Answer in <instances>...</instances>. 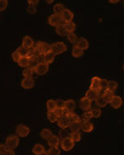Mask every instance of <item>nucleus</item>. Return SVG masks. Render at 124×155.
I'll return each instance as SVG.
<instances>
[{
	"label": "nucleus",
	"instance_id": "1",
	"mask_svg": "<svg viewBox=\"0 0 124 155\" xmlns=\"http://www.w3.org/2000/svg\"><path fill=\"white\" fill-rule=\"evenodd\" d=\"M20 144V137L16 135H9L5 141V146L8 149L14 150Z\"/></svg>",
	"mask_w": 124,
	"mask_h": 155
},
{
	"label": "nucleus",
	"instance_id": "2",
	"mask_svg": "<svg viewBox=\"0 0 124 155\" xmlns=\"http://www.w3.org/2000/svg\"><path fill=\"white\" fill-rule=\"evenodd\" d=\"M51 52H52L55 55L61 54L62 53L67 51V46L64 42H55L53 44H51Z\"/></svg>",
	"mask_w": 124,
	"mask_h": 155
},
{
	"label": "nucleus",
	"instance_id": "3",
	"mask_svg": "<svg viewBox=\"0 0 124 155\" xmlns=\"http://www.w3.org/2000/svg\"><path fill=\"white\" fill-rule=\"evenodd\" d=\"M75 142L68 137H65L62 138L60 141V145L63 151L69 152L71 151L74 147H75Z\"/></svg>",
	"mask_w": 124,
	"mask_h": 155
},
{
	"label": "nucleus",
	"instance_id": "4",
	"mask_svg": "<svg viewBox=\"0 0 124 155\" xmlns=\"http://www.w3.org/2000/svg\"><path fill=\"white\" fill-rule=\"evenodd\" d=\"M49 71V64L40 62L34 67V73L38 76H44Z\"/></svg>",
	"mask_w": 124,
	"mask_h": 155
},
{
	"label": "nucleus",
	"instance_id": "5",
	"mask_svg": "<svg viewBox=\"0 0 124 155\" xmlns=\"http://www.w3.org/2000/svg\"><path fill=\"white\" fill-rule=\"evenodd\" d=\"M35 51L37 52L38 54L44 55L51 51V47H50V44L45 42H38L36 45Z\"/></svg>",
	"mask_w": 124,
	"mask_h": 155
},
{
	"label": "nucleus",
	"instance_id": "6",
	"mask_svg": "<svg viewBox=\"0 0 124 155\" xmlns=\"http://www.w3.org/2000/svg\"><path fill=\"white\" fill-rule=\"evenodd\" d=\"M15 132L19 137H26L30 134V128L24 124H20L16 126Z\"/></svg>",
	"mask_w": 124,
	"mask_h": 155
},
{
	"label": "nucleus",
	"instance_id": "7",
	"mask_svg": "<svg viewBox=\"0 0 124 155\" xmlns=\"http://www.w3.org/2000/svg\"><path fill=\"white\" fill-rule=\"evenodd\" d=\"M21 85L24 89H31L35 87V80L33 77H24Z\"/></svg>",
	"mask_w": 124,
	"mask_h": 155
},
{
	"label": "nucleus",
	"instance_id": "8",
	"mask_svg": "<svg viewBox=\"0 0 124 155\" xmlns=\"http://www.w3.org/2000/svg\"><path fill=\"white\" fill-rule=\"evenodd\" d=\"M58 126L61 128V129H67V128H68V126L70 125V120H69V119L68 117V115L66 114H64V115H62V117L58 118Z\"/></svg>",
	"mask_w": 124,
	"mask_h": 155
},
{
	"label": "nucleus",
	"instance_id": "9",
	"mask_svg": "<svg viewBox=\"0 0 124 155\" xmlns=\"http://www.w3.org/2000/svg\"><path fill=\"white\" fill-rule=\"evenodd\" d=\"M62 18H61V15H55V14H52L49 17H48V23H49L50 25L52 26H57V25L62 24Z\"/></svg>",
	"mask_w": 124,
	"mask_h": 155
},
{
	"label": "nucleus",
	"instance_id": "10",
	"mask_svg": "<svg viewBox=\"0 0 124 155\" xmlns=\"http://www.w3.org/2000/svg\"><path fill=\"white\" fill-rule=\"evenodd\" d=\"M109 104H110V105L112 106L113 109H119L121 106L122 105V99L121 98V97L114 95V96L112 97L111 101L109 102Z\"/></svg>",
	"mask_w": 124,
	"mask_h": 155
},
{
	"label": "nucleus",
	"instance_id": "11",
	"mask_svg": "<svg viewBox=\"0 0 124 155\" xmlns=\"http://www.w3.org/2000/svg\"><path fill=\"white\" fill-rule=\"evenodd\" d=\"M34 44H35V42H34L33 38H31V37H30V36H25L22 39V45L21 46L26 48V49H29L30 50V48H33Z\"/></svg>",
	"mask_w": 124,
	"mask_h": 155
},
{
	"label": "nucleus",
	"instance_id": "12",
	"mask_svg": "<svg viewBox=\"0 0 124 155\" xmlns=\"http://www.w3.org/2000/svg\"><path fill=\"white\" fill-rule=\"evenodd\" d=\"M61 18H62V21L65 22V23H68V22L73 21L74 14H73V12L71 10L68 9V8H65V10L61 15Z\"/></svg>",
	"mask_w": 124,
	"mask_h": 155
},
{
	"label": "nucleus",
	"instance_id": "13",
	"mask_svg": "<svg viewBox=\"0 0 124 155\" xmlns=\"http://www.w3.org/2000/svg\"><path fill=\"white\" fill-rule=\"evenodd\" d=\"M80 129L86 133H90L94 130V125L91 121H81L80 122Z\"/></svg>",
	"mask_w": 124,
	"mask_h": 155
},
{
	"label": "nucleus",
	"instance_id": "14",
	"mask_svg": "<svg viewBox=\"0 0 124 155\" xmlns=\"http://www.w3.org/2000/svg\"><path fill=\"white\" fill-rule=\"evenodd\" d=\"M76 46L79 48L80 49H82L83 51L84 50H87L88 48H89V42H88V40H87L86 38H78V41L76 42V44H75Z\"/></svg>",
	"mask_w": 124,
	"mask_h": 155
},
{
	"label": "nucleus",
	"instance_id": "15",
	"mask_svg": "<svg viewBox=\"0 0 124 155\" xmlns=\"http://www.w3.org/2000/svg\"><path fill=\"white\" fill-rule=\"evenodd\" d=\"M79 107L80 109H83L84 111H87L91 109V101H90L85 97H82L79 101Z\"/></svg>",
	"mask_w": 124,
	"mask_h": 155
},
{
	"label": "nucleus",
	"instance_id": "16",
	"mask_svg": "<svg viewBox=\"0 0 124 155\" xmlns=\"http://www.w3.org/2000/svg\"><path fill=\"white\" fill-rule=\"evenodd\" d=\"M100 78L98 77V76H94L92 79H91V87H90V89L91 90H94V91H97L99 92L100 91Z\"/></svg>",
	"mask_w": 124,
	"mask_h": 155
},
{
	"label": "nucleus",
	"instance_id": "17",
	"mask_svg": "<svg viewBox=\"0 0 124 155\" xmlns=\"http://www.w3.org/2000/svg\"><path fill=\"white\" fill-rule=\"evenodd\" d=\"M75 109V102L73 99H68V100L65 101V105H64V110L66 114L72 113L74 112Z\"/></svg>",
	"mask_w": 124,
	"mask_h": 155
},
{
	"label": "nucleus",
	"instance_id": "18",
	"mask_svg": "<svg viewBox=\"0 0 124 155\" xmlns=\"http://www.w3.org/2000/svg\"><path fill=\"white\" fill-rule=\"evenodd\" d=\"M47 144L49 145L50 147H58V145L60 144V138L58 136L52 135L48 140H47Z\"/></svg>",
	"mask_w": 124,
	"mask_h": 155
},
{
	"label": "nucleus",
	"instance_id": "19",
	"mask_svg": "<svg viewBox=\"0 0 124 155\" xmlns=\"http://www.w3.org/2000/svg\"><path fill=\"white\" fill-rule=\"evenodd\" d=\"M43 56V63L47 64H49L53 63L54 59H55V56L56 55L54 54L52 52H48V53H46V54L42 55Z\"/></svg>",
	"mask_w": 124,
	"mask_h": 155
},
{
	"label": "nucleus",
	"instance_id": "20",
	"mask_svg": "<svg viewBox=\"0 0 124 155\" xmlns=\"http://www.w3.org/2000/svg\"><path fill=\"white\" fill-rule=\"evenodd\" d=\"M18 65L21 67L26 68L30 66V58L28 56H21L19 61L17 62Z\"/></svg>",
	"mask_w": 124,
	"mask_h": 155
},
{
	"label": "nucleus",
	"instance_id": "21",
	"mask_svg": "<svg viewBox=\"0 0 124 155\" xmlns=\"http://www.w3.org/2000/svg\"><path fill=\"white\" fill-rule=\"evenodd\" d=\"M100 93L99 92H97V91H94V90H91V89H89L88 91L85 93V97L88 98L90 101H95V98L98 97Z\"/></svg>",
	"mask_w": 124,
	"mask_h": 155
},
{
	"label": "nucleus",
	"instance_id": "22",
	"mask_svg": "<svg viewBox=\"0 0 124 155\" xmlns=\"http://www.w3.org/2000/svg\"><path fill=\"white\" fill-rule=\"evenodd\" d=\"M95 104L96 105L100 107V108H104V107H106L107 105L108 104V103L107 102V100L104 98V97L102 96V94H99L98 97L95 98Z\"/></svg>",
	"mask_w": 124,
	"mask_h": 155
},
{
	"label": "nucleus",
	"instance_id": "23",
	"mask_svg": "<svg viewBox=\"0 0 124 155\" xmlns=\"http://www.w3.org/2000/svg\"><path fill=\"white\" fill-rule=\"evenodd\" d=\"M43 152H45V147L40 143H37L32 148V153L35 155L41 154V153H43Z\"/></svg>",
	"mask_w": 124,
	"mask_h": 155
},
{
	"label": "nucleus",
	"instance_id": "24",
	"mask_svg": "<svg viewBox=\"0 0 124 155\" xmlns=\"http://www.w3.org/2000/svg\"><path fill=\"white\" fill-rule=\"evenodd\" d=\"M65 10V7L64 5L62 4H56L54 5L53 7V14L55 15H61L62 12Z\"/></svg>",
	"mask_w": 124,
	"mask_h": 155
},
{
	"label": "nucleus",
	"instance_id": "25",
	"mask_svg": "<svg viewBox=\"0 0 124 155\" xmlns=\"http://www.w3.org/2000/svg\"><path fill=\"white\" fill-rule=\"evenodd\" d=\"M40 135H41V138H43L44 140H48V139L52 136V130H50V129H46V128H44V129H42L41 131V133H40Z\"/></svg>",
	"mask_w": 124,
	"mask_h": 155
},
{
	"label": "nucleus",
	"instance_id": "26",
	"mask_svg": "<svg viewBox=\"0 0 124 155\" xmlns=\"http://www.w3.org/2000/svg\"><path fill=\"white\" fill-rule=\"evenodd\" d=\"M83 54H84V51L82 49H80L76 45L73 47V48H72V55H73V57H75V58H80L81 56H83Z\"/></svg>",
	"mask_w": 124,
	"mask_h": 155
},
{
	"label": "nucleus",
	"instance_id": "27",
	"mask_svg": "<svg viewBox=\"0 0 124 155\" xmlns=\"http://www.w3.org/2000/svg\"><path fill=\"white\" fill-rule=\"evenodd\" d=\"M56 32H57V34L58 35H59V36H62V37H63V36H66L67 34V31L66 29H65V26H64V24H60V25H58L56 26Z\"/></svg>",
	"mask_w": 124,
	"mask_h": 155
},
{
	"label": "nucleus",
	"instance_id": "28",
	"mask_svg": "<svg viewBox=\"0 0 124 155\" xmlns=\"http://www.w3.org/2000/svg\"><path fill=\"white\" fill-rule=\"evenodd\" d=\"M65 26V29L67 31V33H71V32H75V29H76V25H75V22L70 21V22H68L64 24Z\"/></svg>",
	"mask_w": 124,
	"mask_h": 155
},
{
	"label": "nucleus",
	"instance_id": "29",
	"mask_svg": "<svg viewBox=\"0 0 124 155\" xmlns=\"http://www.w3.org/2000/svg\"><path fill=\"white\" fill-rule=\"evenodd\" d=\"M117 87H118V83L116 81H108V91H110V92L114 93V92H116Z\"/></svg>",
	"mask_w": 124,
	"mask_h": 155
},
{
	"label": "nucleus",
	"instance_id": "30",
	"mask_svg": "<svg viewBox=\"0 0 124 155\" xmlns=\"http://www.w3.org/2000/svg\"><path fill=\"white\" fill-rule=\"evenodd\" d=\"M34 74V68L33 67H26L24 69V71H22V75L24 77H32Z\"/></svg>",
	"mask_w": 124,
	"mask_h": 155
},
{
	"label": "nucleus",
	"instance_id": "31",
	"mask_svg": "<svg viewBox=\"0 0 124 155\" xmlns=\"http://www.w3.org/2000/svg\"><path fill=\"white\" fill-rule=\"evenodd\" d=\"M69 137H70L75 143H78L81 140V134L79 131H75V132H70L69 134Z\"/></svg>",
	"mask_w": 124,
	"mask_h": 155
},
{
	"label": "nucleus",
	"instance_id": "32",
	"mask_svg": "<svg viewBox=\"0 0 124 155\" xmlns=\"http://www.w3.org/2000/svg\"><path fill=\"white\" fill-rule=\"evenodd\" d=\"M46 109L48 111H54L55 109H57V106H56V102L55 100L52 99H49V100L46 101Z\"/></svg>",
	"mask_w": 124,
	"mask_h": 155
},
{
	"label": "nucleus",
	"instance_id": "33",
	"mask_svg": "<svg viewBox=\"0 0 124 155\" xmlns=\"http://www.w3.org/2000/svg\"><path fill=\"white\" fill-rule=\"evenodd\" d=\"M68 117L69 119L70 122H81L80 121V117L79 116V114H77L76 113H68L67 114Z\"/></svg>",
	"mask_w": 124,
	"mask_h": 155
},
{
	"label": "nucleus",
	"instance_id": "34",
	"mask_svg": "<svg viewBox=\"0 0 124 155\" xmlns=\"http://www.w3.org/2000/svg\"><path fill=\"white\" fill-rule=\"evenodd\" d=\"M16 51L20 54L21 56H28L29 57L30 55V51L29 49H26L25 48H23L22 46L17 48Z\"/></svg>",
	"mask_w": 124,
	"mask_h": 155
},
{
	"label": "nucleus",
	"instance_id": "35",
	"mask_svg": "<svg viewBox=\"0 0 124 155\" xmlns=\"http://www.w3.org/2000/svg\"><path fill=\"white\" fill-rule=\"evenodd\" d=\"M46 116H47V119L50 122L52 123H55V122L58 121V118L57 117V115L55 114L53 111H47L46 113Z\"/></svg>",
	"mask_w": 124,
	"mask_h": 155
},
{
	"label": "nucleus",
	"instance_id": "36",
	"mask_svg": "<svg viewBox=\"0 0 124 155\" xmlns=\"http://www.w3.org/2000/svg\"><path fill=\"white\" fill-rule=\"evenodd\" d=\"M68 127H69V129L72 132L79 131V130H80V122H71Z\"/></svg>",
	"mask_w": 124,
	"mask_h": 155
},
{
	"label": "nucleus",
	"instance_id": "37",
	"mask_svg": "<svg viewBox=\"0 0 124 155\" xmlns=\"http://www.w3.org/2000/svg\"><path fill=\"white\" fill-rule=\"evenodd\" d=\"M67 38L68 40V42L71 43H75L78 41V36L75 33V32H71V33L67 34Z\"/></svg>",
	"mask_w": 124,
	"mask_h": 155
},
{
	"label": "nucleus",
	"instance_id": "38",
	"mask_svg": "<svg viewBox=\"0 0 124 155\" xmlns=\"http://www.w3.org/2000/svg\"><path fill=\"white\" fill-rule=\"evenodd\" d=\"M102 96L104 97V98H105V99L107 100V102L109 104V102L111 101V99L112 98V97L114 96V93L112 92H110V91H108V90H106V91H104Z\"/></svg>",
	"mask_w": 124,
	"mask_h": 155
},
{
	"label": "nucleus",
	"instance_id": "39",
	"mask_svg": "<svg viewBox=\"0 0 124 155\" xmlns=\"http://www.w3.org/2000/svg\"><path fill=\"white\" fill-rule=\"evenodd\" d=\"M46 153L48 155H59L60 154V149L58 148V147H50Z\"/></svg>",
	"mask_w": 124,
	"mask_h": 155
},
{
	"label": "nucleus",
	"instance_id": "40",
	"mask_svg": "<svg viewBox=\"0 0 124 155\" xmlns=\"http://www.w3.org/2000/svg\"><path fill=\"white\" fill-rule=\"evenodd\" d=\"M91 118H92V114H91V111H89V110H87V111H84L82 114V120L83 121H90V120H91Z\"/></svg>",
	"mask_w": 124,
	"mask_h": 155
},
{
	"label": "nucleus",
	"instance_id": "41",
	"mask_svg": "<svg viewBox=\"0 0 124 155\" xmlns=\"http://www.w3.org/2000/svg\"><path fill=\"white\" fill-rule=\"evenodd\" d=\"M108 87V81L107 79H101L100 80V91L102 90V91H106L107 90Z\"/></svg>",
	"mask_w": 124,
	"mask_h": 155
},
{
	"label": "nucleus",
	"instance_id": "42",
	"mask_svg": "<svg viewBox=\"0 0 124 155\" xmlns=\"http://www.w3.org/2000/svg\"><path fill=\"white\" fill-rule=\"evenodd\" d=\"M91 114H92V118H97L100 117L101 115V110L100 109H94L91 110Z\"/></svg>",
	"mask_w": 124,
	"mask_h": 155
},
{
	"label": "nucleus",
	"instance_id": "43",
	"mask_svg": "<svg viewBox=\"0 0 124 155\" xmlns=\"http://www.w3.org/2000/svg\"><path fill=\"white\" fill-rule=\"evenodd\" d=\"M53 112L55 113V114L57 115V117L58 118L62 117V115L66 114H65V110H64V109H58V108H57V109L54 110Z\"/></svg>",
	"mask_w": 124,
	"mask_h": 155
},
{
	"label": "nucleus",
	"instance_id": "44",
	"mask_svg": "<svg viewBox=\"0 0 124 155\" xmlns=\"http://www.w3.org/2000/svg\"><path fill=\"white\" fill-rule=\"evenodd\" d=\"M26 11L30 14V15H33L37 13V7L35 5H31V4H28V7L26 8Z\"/></svg>",
	"mask_w": 124,
	"mask_h": 155
},
{
	"label": "nucleus",
	"instance_id": "45",
	"mask_svg": "<svg viewBox=\"0 0 124 155\" xmlns=\"http://www.w3.org/2000/svg\"><path fill=\"white\" fill-rule=\"evenodd\" d=\"M8 0H0V12L4 11L8 7Z\"/></svg>",
	"mask_w": 124,
	"mask_h": 155
},
{
	"label": "nucleus",
	"instance_id": "46",
	"mask_svg": "<svg viewBox=\"0 0 124 155\" xmlns=\"http://www.w3.org/2000/svg\"><path fill=\"white\" fill-rule=\"evenodd\" d=\"M56 102V106L58 109H64V105H65V101L62 99H58L55 101Z\"/></svg>",
	"mask_w": 124,
	"mask_h": 155
},
{
	"label": "nucleus",
	"instance_id": "47",
	"mask_svg": "<svg viewBox=\"0 0 124 155\" xmlns=\"http://www.w3.org/2000/svg\"><path fill=\"white\" fill-rule=\"evenodd\" d=\"M11 57H12V59L13 61H14V62H18L19 61V59H20V58H21V56L20 55V54L17 52L16 50L14 51V52H13L12 54H11Z\"/></svg>",
	"mask_w": 124,
	"mask_h": 155
},
{
	"label": "nucleus",
	"instance_id": "48",
	"mask_svg": "<svg viewBox=\"0 0 124 155\" xmlns=\"http://www.w3.org/2000/svg\"><path fill=\"white\" fill-rule=\"evenodd\" d=\"M69 134L70 133H68L67 132L66 129H62V130L59 131V136H60V137H62V139L65 138V137H68Z\"/></svg>",
	"mask_w": 124,
	"mask_h": 155
},
{
	"label": "nucleus",
	"instance_id": "49",
	"mask_svg": "<svg viewBox=\"0 0 124 155\" xmlns=\"http://www.w3.org/2000/svg\"><path fill=\"white\" fill-rule=\"evenodd\" d=\"M7 147L4 144H0V155H4V153L7 151Z\"/></svg>",
	"mask_w": 124,
	"mask_h": 155
},
{
	"label": "nucleus",
	"instance_id": "50",
	"mask_svg": "<svg viewBox=\"0 0 124 155\" xmlns=\"http://www.w3.org/2000/svg\"><path fill=\"white\" fill-rule=\"evenodd\" d=\"M4 155H15V153L14 150H11V149H7V151L4 153Z\"/></svg>",
	"mask_w": 124,
	"mask_h": 155
},
{
	"label": "nucleus",
	"instance_id": "51",
	"mask_svg": "<svg viewBox=\"0 0 124 155\" xmlns=\"http://www.w3.org/2000/svg\"><path fill=\"white\" fill-rule=\"evenodd\" d=\"M27 2H28V4H31V5H35V6L39 3L38 0H28Z\"/></svg>",
	"mask_w": 124,
	"mask_h": 155
},
{
	"label": "nucleus",
	"instance_id": "52",
	"mask_svg": "<svg viewBox=\"0 0 124 155\" xmlns=\"http://www.w3.org/2000/svg\"><path fill=\"white\" fill-rule=\"evenodd\" d=\"M119 1L118 0H115V1H113V0H109V3H111V4H116V3H118Z\"/></svg>",
	"mask_w": 124,
	"mask_h": 155
},
{
	"label": "nucleus",
	"instance_id": "53",
	"mask_svg": "<svg viewBox=\"0 0 124 155\" xmlns=\"http://www.w3.org/2000/svg\"><path fill=\"white\" fill-rule=\"evenodd\" d=\"M39 155H48L47 154V153H46V152H43V153H41V154H39Z\"/></svg>",
	"mask_w": 124,
	"mask_h": 155
},
{
	"label": "nucleus",
	"instance_id": "54",
	"mask_svg": "<svg viewBox=\"0 0 124 155\" xmlns=\"http://www.w3.org/2000/svg\"><path fill=\"white\" fill-rule=\"evenodd\" d=\"M46 4H51V3H52L53 2V0H51V1H46Z\"/></svg>",
	"mask_w": 124,
	"mask_h": 155
}]
</instances>
